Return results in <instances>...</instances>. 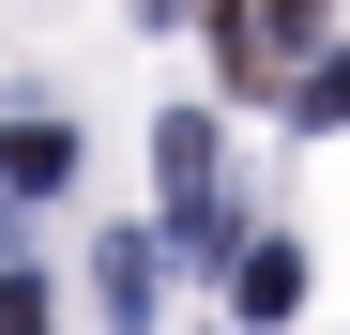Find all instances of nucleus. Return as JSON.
<instances>
[{
  "instance_id": "f03ea898",
  "label": "nucleus",
  "mask_w": 350,
  "mask_h": 335,
  "mask_svg": "<svg viewBox=\"0 0 350 335\" xmlns=\"http://www.w3.org/2000/svg\"><path fill=\"white\" fill-rule=\"evenodd\" d=\"M92 305H107V335H152L167 320V244L152 229H107L92 244Z\"/></svg>"
},
{
  "instance_id": "39448f33",
  "label": "nucleus",
  "mask_w": 350,
  "mask_h": 335,
  "mask_svg": "<svg viewBox=\"0 0 350 335\" xmlns=\"http://www.w3.org/2000/svg\"><path fill=\"white\" fill-rule=\"evenodd\" d=\"M289 122H305V137H335V122H350V46H320V62L289 77Z\"/></svg>"
},
{
  "instance_id": "0eeeda50",
  "label": "nucleus",
  "mask_w": 350,
  "mask_h": 335,
  "mask_svg": "<svg viewBox=\"0 0 350 335\" xmlns=\"http://www.w3.org/2000/svg\"><path fill=\"white\" fill-rule=\"evenodd\" d=\"M137 16H152V31H167V16H183V0H137Z\"/></svg>"
},
{
  "instance_id": "f257e3e1",
  "label": "nucleus",
  "mask_w": 350,
  "mask_h": 335,
  "mask_svg": "<svg viewBox=\"0 0 350 335\" xmlns=\"http://www.w3.org/2000/svg\"><path fill=\"white\" fill-rule=\"evenodd\" d=\"M152 168H167V229L152 244H228V137H213V107H167L152 122Z\"/></svg>"
},
{
  "instance_id": "7ed1b4c3",
  "label": "nucleus",
  "mask_w": 350,
  "mask_h": 335,
  "mask_svg": "<svg viewBox=\"0 0 350 335\" xmlns=\"http://www.w3.org/2000/svg\"><path fill=\"white\" fill-rule=\"evenodd\" d=\"M77 183V122L62 107H16V122H0V198H62Z\"/></svg>"
},
{
  "instance_id": "20e7f679",
  "label": "nucleus",
  "mask_w": 350,
  "mask_h": 335,
  "mask_svg": "<svg viewBox=\"0 0 350 335\" xmlns=\"http://www.w3.org/2000/svg\"><path fill=\"white\" fill-rule=\"evenodd\" d=\"M228 320H305V244H244V259H228Z\"/></svg>"
},
{
  "instance_id": "423d86ee",
  "label": "nucleus",
  "mask_w": 350,
  "mask_h": 335,
  "mask_svg": "<svg viewBox=\"0 0 350 335\" xmlns=\"http://www.w3.org/2000/svg\"><path fill=\"white\" fill-rule=\"evenodd\" d=\"M0 335H62V290L46 274H0Z\"/></svg>"
}]
</instances>
